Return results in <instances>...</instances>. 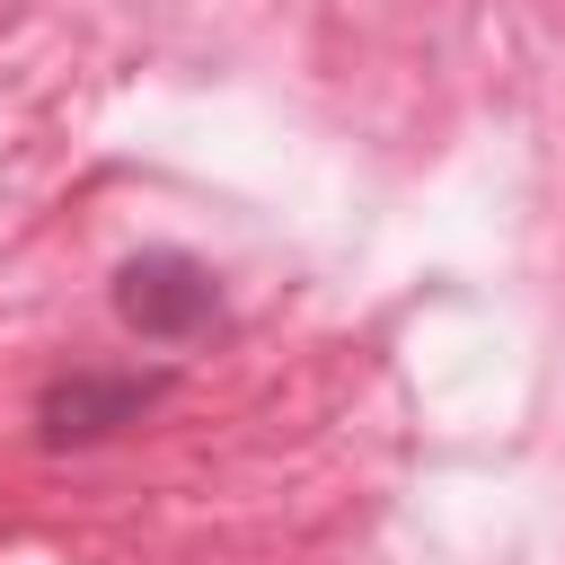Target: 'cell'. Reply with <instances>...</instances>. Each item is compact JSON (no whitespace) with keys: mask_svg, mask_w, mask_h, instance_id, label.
I'll use <instances>...</instances> for the list:
<instances>
[{"mask_svg":"<svg viewBox=\"0 0 565 565\" xmlns=\"http://www.w3.org/2000/svg\"><path fill=\"white\" fill-rule=\"evenodd\" d=\"M212 309H221L212 274H203L194 256H177V247H141V256L115 265V318H124L132 335H150V344H185V335H203Z\"/></svg>","mask_w":565,"mask_h":565,"instance_id":"cell-1","label":"cell"},{"mask_svg":"<svg viewBox=\"0 0 565 565\" xmlns=\"http://www.w3.org/2000/svg\"><path fill=\"white\" fill-rule=\"evenodd\" d=\"M159 388H168L159 371H71L35 397V433H44V450H88V441L141 424L159 406Z\"/></svg>","mask_w":565,"mask_h":565,"instance_id":"cell-2","label":"cell"}]
</instances>
